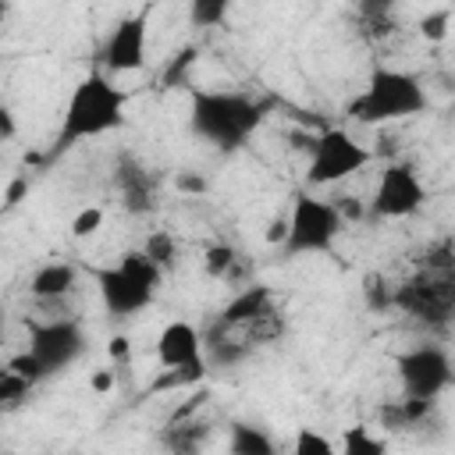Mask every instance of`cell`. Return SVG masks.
Masks as SVG:
<instances>
[{"label": "cell", "mask_w": 455, "mask_h": 455, "mask_svg": "<svg viewBox=\"0 0 455 455\" xmlns=\"http://www.w3.org/2000/svg\"><path fill=\"white\" fill-rule=\"evenodd\" d=\"M423 203H427V185L419 171L409 160H391L377 178L370 213L384 220H398V217H412Z\"/></svg>", "instance_id": "30bf717a"}, {"label": "cell", "mask_w": 455, "mask_h": 455, "mask_svg": "<svg viewBox=\"0 0 455 455\" xmlns=\"http://www.w3.org/2000/svg\"><path fill=\"white\" fill-rule=\"evenodd\" d=\"M235 259H238V252L231 249V245H210L206 249V256H203V263H206V270L213 274V277H228L231 274V267H235Z\"/></svg>", "instance_id": "7402d4cb"}, {"label": "cell", "mask_w": 455, "mask_h": 455, "mask_svg": "<svg viewBox=\"0 0 455 455\" xmlns=\"http://www.w3.org/2000/svg\"><path fill=\"white\" fill-rule=\"evenodd\" d=\"M430 409H434V402H419V398H405L402 395L395 405L384 409V423L391 430H409V427H419Z\"/></svg>", "instance_id": "ac0fdd59"}, {"label": "cell", "mask_w": 455, "mask_h": 455, "mask_svg": "<svg viewBox=\"0 0 455 455\" xmlns=\"http://www.w3.org/2000/svg\"><path fill=\"white\" fill-rule=\"evenodd\" d=\"M142 252H146V256H149L164 274L178 263V242H174L167 231H153V235L142 242Z\"/></svg>", "instance_id": "d6986e66"}, {"label": "cell", "mask_w": 455, "mask_h": 455, "mask_svg": "<svg viewBox=\"0 0 455 455\" xmlns=\"http://www.w3.org/2000/svg\"><path fill=\"white\" fill-rule=\"evenodd\" d=\"M89 384H92V391H96V395H107V391L114 387V370H100V373H92V380H89Z\"/></svg>", "instance_id": "484cf974"}, {"label": "cell", "mask_w": 455, "mask_h": 455, "mask_svg": "<svg viewBox=\"0 0 455 455\" xmlns=\"http://www.w3.org/2000/svg\"><path fill=\"white\" fill-rule=\"evenodd\" d=\"M448 25H451V14H448V11H430V14L419 21V32H423V39L441 43V39L448 36Z\"/></svg>", "instance_id": "d4e9b609"}, {"label": "cell", "mask_w": 455, "mask_h": 455, "mask_svg": "<svg viewBox=\"0 0 455 455\" xmlns=\"http://www.w3.org/2000/svg\"><path fill=\"white\" fill-rule=\"evenodd\" d=\"M370 156L373 153L355 135H348L345 128H327L313 139L309 164H306V185H313V188L338 185V181L359 174L370 164Z\"/></svg>", "instance_id": "52a82bcc"}, {"label": "cell", "mask_w": 455, "mask_h": 455, "mask_svg": "<svg viewBox=\"0 0 455 455\" xmlns=\"http://www.w3.org/2000/svg\"><path fill=\"white\" fill-rule=\"evenodd\" d=\"M124 352H128V338H114V341H110V355H117V359H121Z\"/></svg>", "instance_id": "f546056e"}, {"label": "cell", "mask_w": 455, "mask_h": 455, "mask_svg": "<svg viewBox=\"0 0 455 455\" xmlns=\"http://www.w3.org/2000/svg\"><path fill=\"white\" fill-rule=\"evenodd\" d=\"M124 121H128V92L110 75L89 71L75 82V89L64 103L50 156L68 153L71 146H78L85 139H100L107 132H117V128H124Z\"/></svg>", "instance_id": "6da1fadb"}, {"label": "cell", "mask_w": 455, "mask_h": 455, "mask_svg": "<svg viewBox=\"0 0 455 455\" xmlns=\"http://www.w3.org/2000/svg\"><path fill=\"white\" fill-rule=\"evenodd\" d=\"M0 128H4V139H14V117H11V110H0Z\"/></svg>", "instance_id": "83f0119b"}, {"label": "cell", "mask_w": 455, "mask_h": 455, "mask_svg": "<svg viewBox=\"0 0 455 455\" xmlns=\"http://www.w3.org/2000/svg\"><path fill=\"white\" fill-rule=\"evenodd\" d=\"M267 107L235 89H196L188 103V128L220 153L242 149L263 124Z\"/></svg>", "instance_id": "7a4b0ae2"}, {"label": "cell", "mask_w": 455, "mask_h": 455, "mask_svg": "<svg viewBox=\"0 0 455 455\" xmlns=\"http://www.w3.org/2000/svg\"><path fill=\"white\" fill-rule=\"evenodd\" d=\"M100 228H103V210H100V206H85V210H78L75 220H71V235H75V238H89V235H96Z\"/></svg>", "instance_id": "cb8c5ba5"}, {"label": "cell", "mask_w": 455, "mask_h": 455, "mask_svg": "<svg viewBox=\"0 0 455 455\" xmlns=\"http://www.w3.org/2000/svg\"><path fill=\"white\" fill-rule=\"evenodd\" d=\"M427 89L419 82V75L402 71V68H373L366 85L359 89V96L348 103V117L355 124H391V121H405L427 110Z\"/></svg>", "instance_id": "277c9868"}, {"label": "cell", "mask_w": 455, "mask_h": 455, "mask_svg": "<svg viewBox=\"0 0 455 455\" xmlns=\"http://www.w3.org/2000/svg\"><path fill=\"white\" fill-rule=\"evenodd\" d=\"M178 185H181V188H188V192H203V188H206V181H203V178H178Z\"/></svg>", "instance_id": "f1b7e54d"}, {"label": "cell", "mask_w": 455, "mask_h": 455, "mask_svg": "<svg viewBox=\"0 0 455 455\" xmlns=\"http://www.w3.org/2000/svg\"><path fill=\"white\" fill-rule=\"evenodd\" d=\"M75 288H78V267L75 263H64V259L43 263L28 277V295L39 299V302H57V299L71 295Z\"/></svg>", "instance_id": "5bb4252c"}, {"label": "cell", "mask_w": 455, "mask_h": 455, "mask_svg": "<svg viewBox=\"0 0 455 455\" xmlns=\"http://www.w3.org/2000/svg\"><path fill=\"white\" fill-rule=\"evenodd\" d=\"M391 302L423 323H448L455 316V245H430L419 274L391 288Z\"/></svg>", "instance_id": "3957f363"}, {"label": "cell", "mask_w": 455, "mask_h": 455, "mask_svg": "<svg viewBox=\"0 0 455 455\" xmlns=\"http://www.w3.org/2000/svg\"><path fill=\"white\" fill-rule=\"evenodd\" d=\"M156 363L164 370H185L206 363V341L188 320H171L156 334Z\"/></svg>", "instance_id": "7c38bea8"}, {"label": "cell", "mask_w": 455, "mask_h": 455, "mask_svg": "<svg viewBox=\"0 0 455 455\" xmlns=\"http://www.w3.org/2000/svg\"><path fill=\"white\" fill-rule=\"evenodd\" d=\"M228 455H277V441L252 419L228 423Z\"/></svg>", "instance_id": "2e32d148"}, {"label": "cell", "mask_w": 455, "mask_h": 455, "mask_svg": "<svg viewBox=\"0 0 455 455\" xmlns=\"http://www.w3.org/2000/svg\"><path fill=\"white\" fill-rule=\"evenodd\" d=\"M270 288L267 284H252V288H245V291H238L224 309H220V316H217V331H242V327H256V323H263L267 316H274V309H270Z\"/></svg>", "instance_id": "4fadbf2b"}, {"label": "cell", "mask_w": 455, "mask_h": 455, "mask_svg": "<svg viewBox=\"0 0 455 455\" xmlns=\"http://www.w3.org/2000/svg\"><path fill=\"white\" fill-rule=\"evenodd\" d=\"M28 359L39 366L43 380L68 370L85 355V331L71 316H53V320H32L28 323Z\"/></svg>", "instance_id": "ba28073f"}, {"label": "cell", "mask_w": 455, "mask_h": 455, "mask_svg": "<svg viewBox=\"0 0 455 455\" xmlns=\"http://www.w3.org/2000/svg\"><path fill=\"white\" fill-rule=\"evenodd\" d=\"M92 277H96L103 309H107L114 320H128V316L142 313V309L156 299L160 281H164V270H160L142 249H132V252H124L117 263L92 270Z\"/></svg>", "instance_id": "5b68a950"}, {"label": "cell", "mask_w": 455, "mask_h": 455, "mask_svg": "<svg viewBox=\"0 0 455 455\" xmlns=\"http://www.w3.org/2000/svg\"><path fill=\"white\" fill-rule=\"evenodd\" d=\"M341 231H345V217L331 199H316L309 192H295L291 210H288V235L281 242V252L284 256L331 252Z\"/></svg>", "instance_id": "8992f818"}, {"label": "cell", "mask_w": 455, "mask_h": 455, "mask_svg": "<svg viewBox=\"0 0 455 455\" xmlns=\"http://www.w3.org/2000/svg\"><path fill=\"white\" fill-rule=\"evenodd\" d=\"M228 0H196L192 7H188V21L196 25V28H217V25H224V18H228Z\"/></svg>", "instance_id": "44dd1931"}, {"label": "cell", "mask_w": 455, "mask_h": 455, "mask_svg": "<svg viewBox=\"0 0 455 455\" xmlns=\"http://www.w3.org/2000/svg\"><path fill=\"white\" fill-rule=\"evenodd\" d=\"M291 455H338L334 441L313 427H299L295 430V441H291Z\"/></svg>", "instance_id": "ffe728a7"}, {"label": "cell", "mask_w": 455, "mask_h": 455, "mask_svg": "<svg viewBox=\"0 0 455 455\" xmlns=\"http://www.w3.org/2000/svg\"><path fill=\"white\" fill-rule=\"evenodd\" d=\"M192 53H196V50H185V53H181V64H178V68H185V64L192 60ZM174 78H178V75H174V71H167V82H174Z\"/></svg>", "instance_id": "4dcf8cb0"}, {"label": "cell", "mask_w": 455, "mask_h": 455, "mask_svg": "<svg viewBox=\"0 0 455 455\" xmlns=\"http://www.w3.org/2000/svg\"><path fill=\"white\" fill-rule=\"evenodd\" d=\"M117 188L124 196V206L132 213H146L156 206V188H153V178L146 174V167H139L132 156L121 160V171H117Z\"/></svg>", "instance_id": "9a60e30c"}, {"label": "cell", "mask_w": 455, "mask_h": 455, "mask_svg": "<svg viewBox=\"0 0 455 455\" xmlns=\"http://www.w3.org/2000/svg\"><path fill=\"white\" fill-rule=\"evenodd\" d=\"M36 384H28L25 377H18V373H11V370H4V380H0V398H4V409H14L21 398H28V391H32Z\"/></svg>", "instance_id": "603a6c76"}, {"label": "cell", "mask_w": 455, "mask_h": 455, "mask_svg": "<svg viewBox=\"0 0 455 455\" xmlns=\"http://www.w3.org/2000/svg\"><path fill=\"white\" fill-rule=\"evenodd\" d=\"M395 370H398V380H402V395L405 398H419V402H437L455 380L451 355L441 345L405 348L395 359Z\"/></svg>", "instance_id": "9c48e42d"}, {"label": "cell", "mask_w": 455, "mask_h": 455, "mask_svg": "<svg viewBox=\"0 0 455 455\" xmlns=\"http://www.w3.org/2000/svg\"><path fill=\"white\" fill-rule=\"evenodd\" d=\"M25 188H28V178H25V174H21V178H14V181H11V188H7V206H14V203L21 199V192H25Z\"/></svg>", "instance_id": "4316f807"}, {"label": "cell", "mask_w": 455, "mask_h": 455, "mask_svg": "<svg viewBox=\"0 0 455 455\" xmlns=\"http://www.w3.org/2000/svg\"><path fill=\"white\" fill-rule=\"evenodd\" d=\"M338 455H387V444H384V437H377L366 423H352V427L341 430Z\"/></svg>", "instance_id": "e0dca14e"}, {"label": "cell", "mask_w": 455, "mask_h": 455, "mask_svg": "<svg viewBox=\"0 0 455 455\" xmlns=\"http://www.w3.org/2000/svg\"><path fill=\"white\" fill-rule=\"evenodd\" d=\"M146 28H149V18L146 11L142 14H128L121 18L103 46H100V64H103V75H132V71H142L146 68Z\"/></svg>", "instance_id": "8fae6325"}]
</instances>
